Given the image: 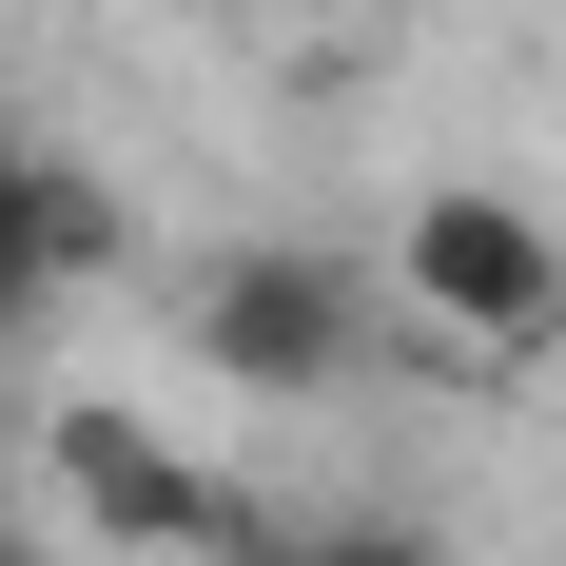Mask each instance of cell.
<instances>
[{"instance_id": "obj_1", "label": "cell", "mask_w": 566, "mask_h": 566, "mask_svg": "<svg viewBox=\"0 0 566 566\" xmlns=\"http://www.w3.org/2000/svg\"><path fill=\"white\" fill-rule=\"evenodd\" d=\"M391 313H430L450 371H547L566 352V234L509 176H430V196H391Z\"/></svg>"}, {"instance_id": "obj_2", "label": "cell", "mask_w": 566, "mask_h": 566, "mask_svg": "<svg viewBox=\"0 0 566 566\" xmlns=\"http://www.w3.org/2000/svg\"><path fill=\"white\" fill-rule=\"evenodd\" d=\"M371 333H391V274L371 254H333V234H234L216 274H196V352H216L234 391H352L371 371Z\"/></svg>"}, {"instance_id": "obj_3", "label": "cell", "mask_w": 566, "mask_h": 566, "mask_svg": "<svg viewBox=\"0 0 566 566\" xmlns=\"http://www.w3.org/2000/svg\"><path fill=\"white\" fill-rule=\"evenodd\" d=\"M40 469H59V509H78V547H137V566H216V527H234V489L176 450L157 410H117V391L40 410Z\"/></svg>"}, {"instance_id": "obj_4", "label": "cell", "mask_w": 566, "mask_h": 566, "mask_svg": "<svg viewBox=\"0 0 566 566\" xmlns=\"http://www.w3.org/2000/svg\"><path fill=\"white\" fill-rule=\"evenodd\" d=\"M59 293H78V157H40L0 117V333H40Z\"/></svg>"}, {"instance_id": "obj_5", "label": "cell", "mask_w": 566, "mask_h": 566, "mask_svg": "<svg viewBox=\"0 0 566 566\" xmlns=\"http://www.w3.org/2000/svg\"><path fill=\"white\" fill-rule=\"evenodd\" d=\"M313 566H450V527H430V509H333Z\"/></svg>"}, {"instance_id": "obj_6", "label": "cell", "mask_w": 566, "mask_h": 566, "mask_svg": "<svg viewBox=\"0 0 566 566\" xmlns=\"http://www.w3.org/2000/svg\"><path fill=\"white\" fill-rule=\"evenodd\" d=\"M0 566H59V547H40V527H0Z\"/></svg>"}, {"instance_id": "obj_7", "label": "cell", "mask_w": 566, "mask_h": 566, "mask_svg": "<svg viewBox=\"0 0 566 566\" xmlns=\"http://www.w3.org/2000/svg\"><path fill=\"white\" fill-rule=\"evenodd\" d=\"M0 450H20V410H0Z\"/></svg>"}]
</instances>
